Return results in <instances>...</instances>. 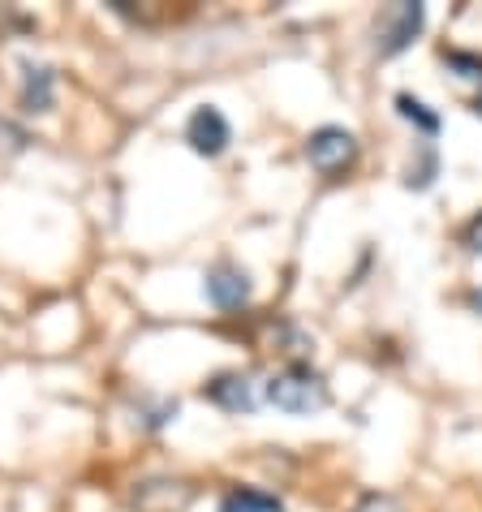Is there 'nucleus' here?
I'll use <instances>...</instances> for the list:
<instances>
[{"label":"nucleus","mask_w":482,"mask_h":512,"mask_svg":"<svg viewBox=\"0 0 482 512\" xmlns=\"http://www.w3.org/2000/svg\"><path fill=\"white\" fill-rule=\"evenodd\" d=\"M263 396L276 409H285V414H319V409L332 401L323 375L310 371L306 362H293V366H285V371H276L272 379H267Z\"/></svg>","instance_id":"1"},{"label":"nucleus","mask_w":482,"mask_h":512,"mask_svg":"<svg viewBox=\"0 0 482 512\" xmlns=\"http://www.w3.org/2000/svg\"><path fill=\"white\" fill-rule=\"evenodd\" d=\"M306 160L319 177H340L358 160V138L349 130H340V125H319V130L306 138Z\"/></svg>","instance_id":"2"},{"label":"nucleus","mask_w":482,"mask_h":512,"mask_svg":"<svg viewBox=\"0 0 482 512\" xmlns=\"http://www.w3.org/2000/svg\"><path fill=\"white\" fill-rule=\"evenodd\" d=\"M422 22H427V9H422V5H409V0L384 9V18H379V26H375V35H379L375 48H379V56L405 52V48L422 35Z\"/></svg>","instance_id":"3"},{"label":"nucleus","mask_w":482,"mask_h":512,"mask_svg":"<svg viewBox=\"0 0 482 512\" xmlns=\"http://www.w3.org/2000/svg\"><path fill=\"white\" fill-rule=\"evenodd\" d=\"M203 293H207V302L216 306V310H241V306L250 302V276H246V267H237L233 259L211 263L207 272H203Z\"/></svg>","instance_id":"4"},{"label":"nucleus","mask_w":482,"mask_h":512,"mask_svg":"<svg viewBox=\"0 0 482 512\" xmlns=\"http://www.w3.org/2000/svg\"><path fill=\"white\" fill-rule=\"evenodd\" d=\"M194 500V487L181 478H143L130 491L134 512H186Z\"/></svg>","instance_id":"5"},{"label":"nucleus","mask_w":482,"mask_h":512,"mask_svg":"<svg viewBox=\"0 0 482 512\" xmlns=\"http://www.w3.org/2000/svg\"><path fill=\"white\" fill-rule=\"evenodd\" d=\"M186 142H190V151L207 155V160H216V155H224V151H229V142H233L229 117H224L220 108L203 104V108H198L194 117L186 121Z\"/></svg>","instance_id":"6"},{"label":"nucleus","mask_w":482,"mask_h":512,"mask_svg":"<svg viewBox=\"0 0 482 512\" xmlns=\"http://www.w3.org/2000/svg\"><path fill=\"white\" fill-rule=\"evenodd\" d=\"M203 396L211 405H220L224 414H254V409H259V383H254L250 375H241V371L216 375L203 388Z\"/></svg>","instance_id":"7"},{"label":"nucleus","mask_w":482,"mask_h":512,"mask_svg":"<svg viewBox=\"0 0 482 512\" xmlns=\"http://www.w3.org/2000/svg\"><path fill=\"white\" fill-rule=\"evenodd\" d=\"M18 104L26 117H44L56 104V74L48 65H35V61H22V91H18Z\"/></svg>","instance_id":"8"},{"label":"nucleus","mask_w":482,"mask_h":512,"mask_svg":"<svg viewBox=\"0 0 482 512\" xmlns=\"http://www.w3.org/2000/svg\"><path fill=\"white\" fill-rule=\"evenodd\" d=\"M220 512H285V504L272 491H254V487H233L220 500Z\"/></svg>","instance_id":"9"},{"label":"nucleus","mask_w":482,"mask_h":512,"mask_svg":"<svg viewBox=\"0 0 482 512\" xmlns=\"http://www.w3.org/2000/svg\"><path fill=\"white\" fill-rule=\"evenodd\" d=\"M396 112H401V117L414 125L422 138H435V134H439V117H435L427 104H422V99H414V95H396Z\"/></svg>","instance_id":"10"},{"label":"nucleus","mask_w":482,"mask_h":512,"mask_svg":"<svg viewBox=\"0 0 482 512\" xmlns=\"http://www.w3.org/2000/svg\"><path fill=\"white\" fill-rule=\"evenodd\" d=\"M444 65L457 69V78H474V82H482V56H478V52L444 48Z\"/></svg>","instance_id":"11"},{"label":"nucleus","mask_w":482,"mask_h":512,"mask_svg":"<svg viewBox=\"0 0 482 512\" xmlns=\"http://www.w3.org/2000/svg\"><path fill=\"white\" fill-rule=\"evenodd\" d=\"M435 168H439V160H435V147H431V142H422V164H418V168H409L405 186H409V190H427L431 181H435Z\"/></svg>","instance_id":"12"},{"label":"nucleus","mask_w":482,"mask_h":512,"mask_svg":"<svg viewBox=\"0 0 482 512\" xmlns=\"http://www.w3.org/2000/svg\"><path fill=\"white\" fill-rule=\"evenodd\" d=\"M353 512H401V500L388 491H371V495H362L358 504H353Z\"/></svg>","instance_id":"13"},{"label":"nucleus","mask_w":482,"mask_h":512,"mask_svg":"<svg viewBox=\"0 0 482 512\" xmlns=\"http://www.w3.org/2000/svg\"><path fill=\"white\" fill-rule=\"evenodd\" d=\"M461 246L470 250V254H482V211H478V216L461 229Z\"/></svg>","instance_id":"14"},{"label":"nucleus","mask_w":482,"mask_h":512,"mask_svg":"<svg viewBox=\"0 0 482 512\" xmlns=\"http://www.w3.org/2000/svg\"><path fill=\"white\" fill-rule=\"evenodd\" d=\"M470 310H478V315H482V289L470 293Z\"/></svg>","instance_id":"15"},{"label":"nucleus","mask_w":482,"mask_h":512,"mask_svg":"<svg viewBox=\"0 0 482 512\" xmlns=\"http://www.w3.org/2000/svg\"><path fill=\"white\" fill-rule=\"evenodd\" d=\"M478 112H482V99H478Z\"/></svg>","instance_id":"16"}]
</instances>
